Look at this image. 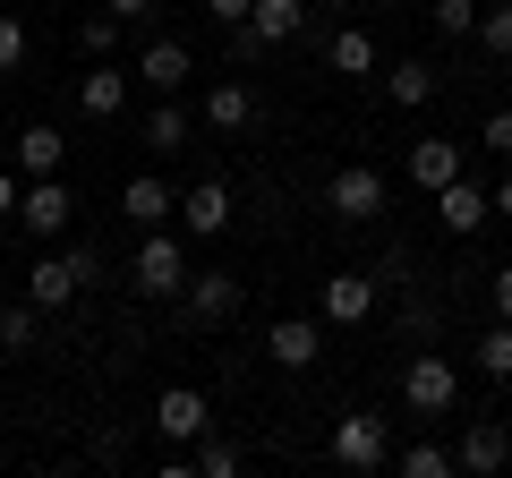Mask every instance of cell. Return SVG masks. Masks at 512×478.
Masks as SVG:
<instances>
[{
	"label": "cell",
	"mask_w": 512,
	"mask_h": 478,
	"mask_svg": "<svg viewBox=\"0 0 512 478\" xmlns=\"http://www.w3.org/2000/svg\"><path fill=\"white\" fill-rule=\"evenodd\" d=\"M128 282H137L146 299H180V291H188V239L171 231V222H163V231H146V239H137Z\"/></svg>",
	"instance_id": "1"
},
{
	"label": "cell",
	"mask_w": 512,
	"mask_h": 478,
	"mask_svg": "<svg viewBox=\"0 0 512 478\" xmlns=\"http://www.w3.org/2000/svg\"><path fill=\"white\" fill-rule=\"evenodd\" d=\"M461 402V368L444 359V350H410L402 368V410H419V419H453Z\"/></svg>",
	"instance_id": "2"
},
{
	"label": "cell",
	"mask_w": 512,
	"mask_h": 478,
	"mask_svg": "<svg viewBox=\"0 0 512 478\" xmlns=\"http://www.w3.org/2000/svg\"><path fill=\"white\" fill-rule=\"evenodd\" d=\"M94 274H103V265H94V248H60V257H35V265H26V299L52 316V308H69V299L86 291Z\"/></svg>",
	"instance_id": "3"
},
{
	"label": "cell",
	"mask_w": 512,
	"mask_h": 478,
	"mask_svg": "<svg viewBox=\"0 0 512 478\" xmlns=\"http://www.w3.org/2000/svg\"><path fill=\"white\" fill-rule=\"evenodd\" d=\"M333 461H342V470H384V461H393V419H384V410L333 419Z\"/></svg>",
	"instance_id": "4"
},
{
	"label": "cell",
	"mask_w": 512,
	"mask_h": 478,
	"mask_svg": "<svg viewBox=\"0 0 512 478\" xmlns=\"http://www.w3.org/2000/svg\"><path fill=\"white\" fill-rule=\"evenodd\" d=\"M325 214H333V222H376V214H384V171H376V163H342V171L325 180Z\"/></svg>",
	"instance_id": "5"
},
{
	"label": "cell",
	"mask_w": 512,
	"mask_h": 478,
	"mask_svg": "<svg viewBox=\"0 0 512 478\" xmlns=\"http://www.w3.org/2000/svg\"><path fill=\"white\" fill-rule=\"evenodd\" d=\"M376 299H384V282L350 265V274H325V291H316V316H325V325H367V316H376Z\"/></svg>",
	"instance_id": "6"
},
{
	"label": "cell",
	"mask_w": 512,
	"mask_h": 478,
	"mask_svg": "<svg viewBox=\"0 0 512 478\" xmlns=\"http://www.w3.org/2000/svg\"><path fill=\"white\" fill-rule=\"evenodd\" d=\"M205 427H214V402H205L197 385H163V393H154V436H171V444H197Z\"/></svg>",
	"instance_id": "7"
},
{
	"label": "cell",
	"mask_w": 512,
	"mask_h": 478,
	"mask_svg": "<svg viewBox=\"0 0 512 478\" xmlns=\"http://www.w3.org/2000/svg\"><path fill=\"white\" fill-rule=\"evenodd\" d=\"M239 299H248V282H231V274H188V291H180V325H231Z\"/></svg>",
	"instance_id": "8"
},
{
	"label": "cell",
	"mask_w": 512,
	"mask_h": 478,
	"mask_svg": "<svg viewBox=\"0 0 512 478\" xmlns=\"http://www.w3.org/2000/svg\"><path fill=\"white\" fill-rule=\"evenodd\" d=\"M265 359H274V368H316V359H325V316H282L274 333H265Z\"/></svg>",
	"instance_id": "9"
},
{
	"label": "cell",
	"mask_w": 512,
	"mask_h": 478,
	"mask_svg": "<svg viewBox=\"0 0 512 478\" xmlns=\"http://www.w3.org/2000/svg\"><path fill=\"white\" fill-rule=\"evenodd\" d=\"M69 214H77V197L60 188V171H52V180H26V197H18V222H26L35 239H60V231H69Z\"/></svg>",
	"instance_id": "10"
},
{
	"label": "cell",
	"mask_w": 512,
	"mask_h": 478,
	"mask_svg": "<svg viewBox=\"0 0 512 478\" xmlns=\"http://www.w3.org/2000/svg\"><path fill=\"white\" fill-rule=\"evenodd\" d=\"M205 129H214V137L256 129V86H248V77H214V86H205Z\"/></svg>",
	"instance_id": "11"
},
{
	"label": "cell",
	"mask_w": 512,
	"mask_h": 478,
	"mask_svg": "<svg viewBox=\"0 0 512 478\" xmlns=\"http://www.w3.org/2000/svg\"><path fill=\"white\" fill-rule=\"evenodd\" d=\"M453 453H461V470H470V478H487V470H504V461H512V427L504 419H461Z\"/></svg>",
	"instance_id": "12"
},
{
	"label": "cell",
	"mask_w": 512,
	"mask_h": 478,
	"mask_svg": "<svg viewBox=\"0 0 512 478\" xmlns=\"http://www.w3.org/2000/svg\"><path fill=\"white\" fill-rule=\"evenodd\" d=\"M487 214H495V188H478L470 171H461L453 188H436V222H444V231H453V239H470V231H478V222H487Z\"/></svg>",
	"instance_id": "13"
},
{
	"label": "cell",
	"mask_w": 512,
	"mask_h": 478,
	"mask_svg": "<svg viewBox=\"0 0 512 478\" xmlns=\"http://www.w3.org/2000/svg\"><path fill=\"white\" fill-rule=\"evenodd\" d=\"M180 231H188V239H222V231H231V188H222V180H197V188L180 197Z\"/></svg>",
	"instance_id": "14"
},
{
	"label": "cell",
	"mask_w": 512,
	"mask_h": 478,
	"mask_svg": "<svg viewBox=\"0 0 512 478\" xmlns=\"http://www.w3.org/2000/svg\"><path fill=\"white\" fill-rule=\"evenodd\" d=\"M402 171H410V188H419V197H436V188H453V180H461V146H444V137H419V146L402 154Z\"/></svg>",
	"instance_id": "15"
},
{
	"label": "cell",
	"mask_w": 512,
	"mask_h": 478,
	"mask_svg": "<svg viewBox=\"0 0 512 478\" xmlns=\"http://www.w3.org/2000/svg\"><path fill=\"white\" fill-rule=\"evenodd\" d=\"M325 69L333 77H384V52H376L367 26H333V35H325Z\"/></svg>",
	"instance_id": "16"
},
{
	"label": "cell",
	"mask_w": 512,
	"mask_h": 478,
	"mask_svg": "<svg viewBox=\"0 0 512 478\" xmlns=\"http://www.w3.org/2000/svg\"><path fill=\"white\" fill-rule=\"evenodd\" d=\"M120 214L137 222V231H163V222H180V197H171V188L154 180V171H137V180L120 188Z\"/></svg>",
	"instance_id": "17"
},
{
	"label": "cell",
	"mask_w": 512,
	"mask_h": 478,
	"mask_svg": "<svg viewBox=\"0 0 512 478\" xmlns=\"http://www.w3.org/2000/svg\"><path fill=\"white\" fill-rule=\"evenodd\" d=\"M188 69H197V60H188V43H180V35H154L146 52H137V77H146L154 94H180V86H188Z\"/></svg>",
	"instance_id": "18"
},
{
	"label": "cell",
	"mask_w": 512,
	"mask_h": 478,
	"mask_svg": "<svg viewBox=\"0 0 512 478\" xmlns=\"http://www.w3.org/2000/svg\"><path fill=\"white\" fill-rule=\"evenodd\" d=\"M77 103H86V120H120V111H128V77L111 69V60H86V77H77Z\"/></svg>",
	"instance_id": "19"
},
{
	"label": "cell",
	"mask_w": 512,
	"mask_h": 478,
	"mask_svg": "<svg viewBox=\"0 0 512 478\" xmlns=\"http://www.w3.org/2000/svg\"><path fill=\"white\" fill-rule=\"evenodd\" d=\"M60 163H69V137H60L52 120H35V129H18V171H26V180H52Z\"/></svg>",
	"instance_id": "20"
},
{
	"label": "cell",
	"mask_w": 512,
	"mask_h": 478,
	"mask_svg": "<svg viewBox=\"0 0 512 478\" xmlns=\"http://www.w3.org/2000/svg\"><path fill=\"white\" fill-rule=\"evenodd\" d=\"M248 26L282 52V43H299V35H308V0H256V9H248Z\"/></svg>",
	"instance_id": "21"
},
{
	"label": "cell",
	"mask_w": 512,
	"mask_h": 478,
	"mask_svg": "<svg viewBox=\"0 0 512 478\" xmlns=\"http://www.w3.org/2000/svg\"><path fill=\"white\" fill-rule=\"evenodd\" d=\"M436 86H444V77L427 69V60H393V69H384V103H402V111L436 103Z\"/></svg>",
	"instance_id": "22"
},
{
	"label": "cell",
	"mask_w": 512,
	"mask_h": 478,
	"mask_svg": "<svg viewBox=\"0 0 512 478\" xmlns=\"http://www.w3.org/2000/svg\"><path fill=\"white\" fill-rule=\"evenodd\" d=\"M393 470H402V478H453L461 453H453V444H436V436H419V444H402V453H393Z\"/></svg>",
	"instance_id": "23"
},
{
	"label": "cell",
	"mask_w": 512,
	"mask_h": 478,
	"mask_svg": "<svg viewBox=\"0 0 512 478\" xmlns=\"http://www.w3.org/2000/svg\"><path fill=\"white\" fill-rule=\"evenodd\" d=\"M35 342H43V308H35V299H9V308H0V350L26 359Z\"/></svg>",
	"instance_id": "24"
},
{
	"label": "cell",
	"mask_w": 512,
	"mask_h": 478,
	"mask_svg": "<svg viewBox=\"0 0 512 478\" xmlns=\"http://www.w3.org/2000/svg\"><path fill=\"white\" fill-rule=\"evenodd\" d=\"M470 359H478V376H487V385H512V325H504V316H495V325L478 333V350H470Z\"/></svg>",
	"instance_id": "25"
},
{
	"label": "cell",
	"mask_w": 512,
	"mask_h": 478,
	"mask_svg": "<svg viewBox=\"0 0 512 478\" xmlns=\"http://www.w3.org/2000/svg\"><path fill=\"white\" fill-rule=\"evenodd\" d=\"M436 325H444V299L427 291V282H410V291H402V333H410V342H436Z\"/></svg>",
	"instance_id": "26"
},
{
	"label": "cell",
	"mask_w": 512,
	"mask_h": 478,
	"mask_svg": "<svg viewBox=\"0 0 512 478\" xmlns=\"http://www.w3.org/2000/svg\"><path fill=\"white\" fill-rule=\"evenodd\" d=\"M111 52H120V18H111V9L77 18V60H111Z\"/></svg>",
	"instance_id": "27"
},
{
	"label": "cell",
	"mask_w": 512,
	"mask_h": 478,
	"mask_svg": "<svg viewBox=\"0 0 512 478\" xmlns=\"http://www.w3.org/2000/svg\"><path fill=\"white\" fill-rule=\"evenodd\" d=\"M146 146H154V154H180V146H188V111H180V103H154V111H146Z\"/></svg>",
	"instance_id": "28"
},
{
	"label": "cell",
	"mask_w": 512,
	"mask_h": 478,
	"mask_svg": "<svg viewBox=\"0 0 512 478\" xmlns=\"http://www.w3.org/2000/svg\"><path fill=\"white\" fill-rule=\"evenodd\" d=\"M478 52H487V60H512V0L478 9Z\"/></svg>",
	"instance_id": "29"
},
{
	"label": "cell",
	"mask_w": 512,
	"mask_h": 478,
	"mask_svg": "<svg viewBox=\"0 0 512 478\" xmlns=\"http://www.w3.org/2000/svg\"><path fill=\"white\" fill-rule=\"evenodd\" d=\"M188 470H205V478H239V444H222L214 427H205V436H197V461H188Z\"/></svg>",
	"instance_id": "30"
},
{
	"label": "cell",
	"mask_w": 512,
	"mask_h": 478,
	"mask_svg": "<svg viewBox=\"0 0 512 478\" xmlns=\"http://www.w3.org/2000/svg\"><path fill=\"white\" fill-rule=\"evenodd\" d=\"M478 9H487V0H427L436 35H478Z\"/></svg>",
	"instance_id": "31"
},
{
	"label": "cell",
	"mask_w": 512,
	"mask_h": 478,
	"mask_svg": "<svg viewBox=\"0 0 512 478\" xmlns=\"http://www.w3.org/2000/svg\"><path fill=\"white\" fill-rule=\"evenodd\" d=\"M222 43H231V60H239V69H256V60L274 52V43L256 35V26H222Z\"/></svg>",
	"instance_id": "32"
},
{
	"label": "cell",
	"mask_w": 512,
	"mask_h": 478,
	"mask_svg": "<svg viewBox=\"0 0 512 478\" xmlns=\"http://www.w3.org/2000/svg\"><path fill=\"white\" fill-rule=\"evenodd\" d=\"M26 60V18H9V9H0V77L18 69Z\"/></svg>",
	"instance_id": "33"
},
{
	"label": "cell",
	"mask_w": 512,
	"mask_h": 478,
	"mask_svg": "<svg viewBox=\"0 0 512 478\" xmlns=\"http://www.w3.org/2000/svg\"><path fill=\"white\" fill-rule=\"evenodd\" d=\"M478 146H487V154H512V111H487V129H478Z\"/></svg>",
	"instance_id": "34"
},
{
	"label": "cell",
	"mask_w": 512,
	"mask_h": 478,
	"mask_svg": "<svg viewBox=\"0 0 512 478\" xmlns=\"http://www.w3.org/2000/svg\"><path fill=\"white\" fill-rule=\"evenodd\" d=\"M248 9H256V0H205V18H214V26H248Z\"/></svg>",
	"instance_id": "35"
},
{
	"label": "cell",
	"mask_w": 512,
	"mask_h": 478,
	"mask_svg": "<svg viewBox=\"0 0 512 478\" xmlns=\"http://www.w3.org/2000/svg\"><path fill=\"white\" fill-rule=\"evenodd\" d=\"M487 291H495V316L512 325V265H495V282H487Z\"/></svg>",
	"instance_id": "36"
},
{
	"label": "cell",
	"mask_w": 512,
	"mask_h": 478,
	"mask_svg": "<svg viewBox=\"0 0 512 478\" xmlns=\"http://www.w3.org/2000/svg\"><path fill=\"white\" fill-rule=\"evenodd\" d=\"M18 197H26V188H18V171H0V222L18 214Z\"/></svg>",
	"instance_id": "37"
},
{
	"label": "cell",
	"mask_w": 512,
	"mask_h": 478,
	"mask_svg": "<svg viewBox=\"0 0 512 478\" xmlns=\"http://www.w3.org/2000/svg\"><path fill=\"white\" fill-rule=\"evenodd\" d=\"M103 9H111V18H120V26H128V18H146L154 0H103Z\"/></svg>",
	"instance_id": "38"
},
{
	"label": "cell",
	"mask_w": 512,
	"mask_h": 478,
	"mask_svg": "<svg viewBox=\"0 0 512 478\" xmlns=\"http://www.w3.org/2000/svg\"><path fill=\"white\" fill-rule=\"evenodd\" d=\"M495 222H512V171L495 180Z\"/></svg>",
	"instance_id": "39"
}]
</instances>
